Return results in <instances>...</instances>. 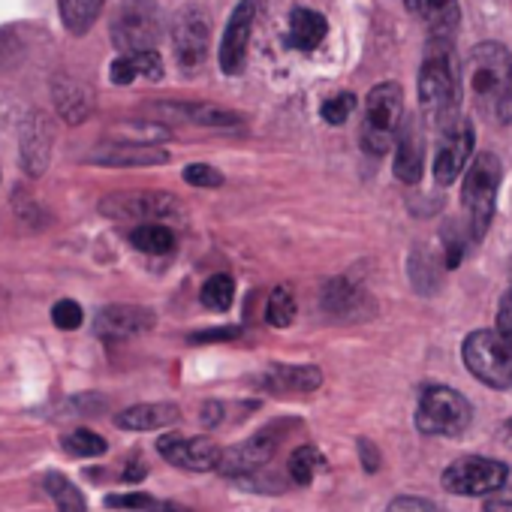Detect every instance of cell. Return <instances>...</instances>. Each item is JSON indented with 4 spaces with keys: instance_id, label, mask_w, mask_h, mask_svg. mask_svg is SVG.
I'll return each instance as SVG.
<instances>
[{
    "instance_id": "cell-1",
    "label": "cell",
    "mask_w": 512,
    "mask_h": 512,
    "mask_svg": "<svg viewBox=\"0 0 512 512\" xmlns=\"http://www.w3.org/2000/svg\"><path fill=\"white\" fill-rule=\"evenodd\" d=\"M434 43L419 70V106L422 118L443 133L461 118V76L449 43Z\"/></svg>"
},
{
    "instance_id": "cell-2",
    "label": "cell",
    "mask_w": 512,
    "mask_h": 512,
    "mask_svg": "<svg viewBox=\"0 0 512 512\" xmlns=\"http://www.w3.org/2000/svg\"><path fill=\"white\" fill-rule=\"evenodd\" d=\"M464 79L482 103H494L500 121H512V52L506 46H476L464 61Z\"/></svg>"
},
{
    "instance_id": "cell-3",
    "label": "cell",
    "mask_w": 512,
    "mask_h": 512,
    "mask_svg": "<svg viewBox=\"0 0 512 512\" xmlns=\"http://www.w3.org/2000/svg\"><path fill=\"white\" fill-rule=\"evenodd\" d=\"M461 356L467 371L479 383L491 389H512V341L497 329H482L467 335Z\"/></svg>"
},
{
    "instance_id": "cell-4",
    "label": "cell",
    "mask_w": 512,
    "mask_h": 512,
    "mask_svg": "<svg viewBox=\"0 0 512 512\" xmlns=\"http://www.w3.org/2000/svg\"><path fill=\"white\" fill-rule=\"evenodd\" d=\"M404 121V91L398 82H380L365 97L362 145L371 154H386Z\"/></svg>"
},
{
    "instance_id": "cell-5",
    "label": "cell",
    "mask_w": 512,
    "mask_h": 512,
    "mask_svg": "<svg viewBox=\"0 0 512 512\" xmlns=\"http://www.w3.org/2000/svg\"><path fill=\"white\" fill-rule=\"evenodd\" d=\"M503 178V166L494 154H479L470 169L464 172V184H461V202L473 229V238H482L488 232V223L494 217V205H497V187Z\"/></svg>"
},
{
    "instance_id": "cell-6",
    "label": "cell",
    "mask_w": 512,
    "mask_h": 512,
    "mask_svg": "<svg viewBox=\"0 0 512 512\" xmlns=\"http://www.w3.org/2000/svg\"><path fill=\"white\" fill-rule=\"evenodd\" d=\"M473 419L470 401L449 389V386H428L419 395L416 407V425L422 434H437V437H458L467 431Z\"/></svg>"
},
{
    "instance_id": "cell-7",
    "label": "cell",
    "mask_w": 512,
    "mask_h": 512,
    "mask_svg": "<svg viewBox=\"0 0 512 512\" xmlns=\"http://www.w3.org/2000/svg\"><path fill=\"white\" fill-rule=\"evenodd\" d=\"M506 479H509V467L482 455H464L443 470V488L464 497L494 494L506 485Z\"/></svg>"
},
{
    "instance_id": "cell-8",
    "label": "cell",
    "mask_w": 512,
    "mask_h": 512,
    "mask_svg": "<svg viewBox=\"0 0 512 512\" xmlns=\"http://www.w3.org/2000/svg\"><path fill=\"white\" fill-rule=\"evenodd\" d=\"M160 37V16L151 7V0H127V7L118 13L112 25V40L121 52H142L154 49Z\"/></svg>"
},
{
    "instance_id": "cell-9",
    "label": "cell",
    "mask_w": 512,
    "mask_h": 512,
    "mask_svg": "<svg viewBox=\"0 0 512 512\" xmlns=\"http://www.w3.org/2000/svg\"><path fill=\"white\" fill-rule=\"evenodd\" d=\"M263 0H238V7L232 10L226 28H223V37H220V70L226 76H238L244 70V61H247V46H250V31H253V22H256V13H260Z\"/></svg>"
},
{
    "instance_id": "cell-10",
    "label": "cell",
    "mask_w": 512,
    "mask_h": 512,
    "mask_svg": "<svg viewBox=\"0 0 512 512\" xmlns=\"http://www.w3.org/2000/svg\"><path fill=\"white\" fill-rule=\"evenodd\" d=\"M281 437H284V428L272 425V428L253 434L250 440H244V443H238L232 449H223L217 470L223 476H247V473H256V470L266 467L275 458Z\"/></svg>"
},
{
    "instance_id": "cell-11",
    "label": "cell",
    "mask_w": 512,
    "mask_h": 512,
    "mask_svg": "<svg viewBox=\"0 0 512 512\" xmlns=\"http://www.w3.org/2000/svg\"><path fill=\"white\" fill-rule=\"evenodd\" d=\"M172 43H175V58L184 70L199 67L208 58V43H211V22L205 10L199 7L181 10L172 25Z\"/></svg>"
},
{
    "instance_id": "cell-12",
    "label": "cell",
    "mask_w": 512,
    "mask_h": 512,
    "mask_svg": "<svg viewBox=\"0 0 512 512\" xmlns=\"http://www.w3.org/2000/svg\"><path fill=\"white\" fill-rule=\"evenodd\" d=\"M470 154H473V127H470V121L458 118L449 130L440 133V145H437V157H434V181L437 184L458 181Z\"/></svg>"
},
{
    "instance_id": "cell-13",
    "label": "cell",
    "mask_w": 512,
    "mask_h": 512,
    "mask_svg": "<svg viewBox=\"0 0 512 512\" xmlns=\"http://www.w3.org/2000/svg\"><path fill=\"white\" fill-rule=\"evenodd\" d=\"M100 208L103 214L124 220H169L184 214L178 199H172L169 193H118L109 196Z\"/></svg>"
},
{
    "instance_id": "cell-14",
    "label": "cell",
    "mask_w": 512,
    "mask_h": 512,
    "mask_svg": "<svg viewBox=\"0 0 512 512\" xmlns=\"http://www.w3.org/2000/svg\"><path fill=\"white\" fill-rule=\"evenodd\" d=\"M160 455L181 470H217L223 449L208 437H178L166 434L157 443Z\"/></svg>"
},
{
    "instance_id": "cell-15",
    "label": "cell",
    "mask_w": 512,
    "mask_h": 512,
    "mask_svg": "<svg viewBox=\"0 0 512 512\" xmlns=\"http://www.w3.org/2000/svg\"><path fill=\"white\" fill-rule=\"evenodd\" d=\"M422 163H425L422 124L407 118V121H401V130L395 139V175H398V181L416 184L422 178Z\"/></svg>"
},
{
    "instance_id": "cell-16",
    "label": "cell",
    "mask_w": 512,
    "mask_h": 512,
    "mask_svg": "<svg viewBox=\"0 0 512 512\" xmlns=\"http://www.w3.org/2000/svg\"><path fill=\"white\" fill-rule=\"evenodd\" d=\"M154 326V314L145 311V308H136V305H112V308H103L97 314V335L100 338H112V341H121V338H133V335H142Z\"/></svg>"
},
{
    "instance_id": "cell-17",
    "label": "cell",
    "mask_w": 512,
    "mask_h": 512,
    "mask_svg": "<svg viewBox=\"0 0 512 512\" xmlns=\"http://www.w3.org/2000/svg\"><path fill=\"white\" fill-rule=\"evenodd\" d=\"M407 10L413 16H419L428 31H431V40H443V43H452L458 25H461V7L458 0H404Z\"/></svg>"
},
{
    "instance_id": "cell-18",
    "label": "cell",
    "mask_w": 512,
    "mask_h": 512,
    "mask_svg": "<svg viewBox=\"0 0 512 512\" xmlns=\"http://www.w3.org/2000/svg\"><path fill=\"white\" fill-rule=\"evenodd\" d=\"M91 163H103V166H157L166 163L169 154L148 145V142H127V145H109L100 148L88 157Z\"/></svg>"
},
{
    "instance_id": "cell-19",
    "label": "cell",
    "mask_w": 512,
    "mask_h": 512,
    "mask_svg": "<svg viewBox=\"0 0 512 512\" xmlns=\"http://www.w3.org/2000/svg\"><path fill=\"white\" fill-rule=\"evenodd\" d=\"M109 76L115 85H130L139 76L145 79H160L163 76V61L154 49H142V52H124L118 61H112Z\"/></svg>"
},
{
    "instance_id": "cell-20",
    "label": "cell",
    "mask_w": 512,
    "mask_h": 512,
    "mask_svg": "<svg viewBox=\"0 0 512 512\" xmlns=\"http://www.w3.org/2000/svg\"><path fill=\"white\" fill-rule=\"evenodd\" d=\"M181 419V410L175 404H136L124 413H118V425L127 431H157L169 428Z\"/></svg>"
},
{
    "instance_id": "cell-21",
    "label": "cell",
    "mask_w": 512,
    "mask_h": 512,
    "mask_svg": "<svg viewBox=\"0 0 512 512\" xmlns=\"http://www.w3.org/2000/svg\"><path fill=\"white\" fill-rule=\"evenodd\" d=\"M326 34H329V22L317 10L296 7L290 13V46H296L299 52L317 49L326 40Z\"/></svg>"
},
{
    "instance_id": "cell-22",
    "label": "cell",
    "mask_w": 512,
    "mask_h": 512,
    "mask_svg": "<svg viewBox=\"0 0 512 512\" xmlns=\"http://www.w3.org/2000/svg\"><path fill=\"white\" fill-rule=\"evenodd\" d=\"M263 383L278 392H314L323 383V374L314 365H275Z\"/></svg>"
},
{
    "instance_id": "cell-23",
    "label": "cell",
    "mask_w": 512,
    "mask_h": 512,
    "mask_svg": "<svg viewBox=\"0 0 512 512\" xmlns=\"http://www.w3.org/2000/svg\"><path fill=\"white\" fill-rule=\"evenodd\" d=\"M166 112L172 115H181L187 118L190 124H199V127H241V118L229 109H217L211 103H181V106H163Z\"/></svg>"
},
{
    "instance_id": "cell-24",
    "label": "cell",
    "mask_w": 512,
    "mask_h": 512,
    "mask_svg": "<svg viewBox=\"0 0 512 512\" xmlns=\"http://www.w3.org/2000/svg\"><path fill=\"white\" fill-rule=\"evenodd\" d=\"M103 4H106V0H58L64 28H67L70 34H85V31L97 22Z\"/></svg>"
},
{
    "instance_id": "cell-25",
    "label": "cell",
    "mask_w": 512,
    "mask_h": 512,
    "mask_svg": "<svg viewBox=\"0 0 512 512\" xmlns=\"http://www.w3.org/2000/svg\"><path fill=\"white\" fill-rule=\"evenodd\" d=\"M130 241L136 250L142 253H154V256H163V253H172L175 247V235L169 226H160V223H142L130 232Z\"/></svg>"
},
{
    "instance_id": "cell-26",
    "label": "cell",
    "mask_w": 512,
    "mask_h": 512,
    "mask_svg": "<svg viewBox=\"0 0 512 512\" xmlns=\"http://www.w3.org/2000/svg\"><path fill=\"white\" fill-rule=\"evenodd\" d=\"M43 485H46L49 497L55 500V506H58L61 512H85V509H88L82 491H79L64 473H49Z\"/></svg>"
},
{
    "instance_id": "cell-27",
    "label": "cell",
    "mask_w": 512,
    "mask_h": 512,
    "mask_svg": "<svg viewBox=\"0 0 512 512\" xmlns=\"http://www.w3.org/2000/svg\"><path fill=\"white\" fill-rule=\"evenodd\" d=\"M326 467V458L317 446H299L293 455H290V479L296 485H311L314 476Z\"/></svg>"
},
{
    "instance_id": "cell-28",
    "label": "cell",
    "mask_w": 512,
    "mask_h": 512,
    "mask_svg": "<svg viewBox=\"0 0 512 512\" xmlns=\"http://www.w3.org/2000/svg\"><path fill=\"white\" fill-rule=\"evenodd\" d=\"M199 299H202V305H205L208 311H229V305H232V299H235V284H232V278H229V275H211V278L205 281Z\"/></svg>"
},
{
    "instance_id": "cell-29",
    "label": "cell",
    "mask_w": 512,
    "mask_h": 512,
    "mask_svg": "<svg viewBox=\"0 0 512 512\" xmlns=\"http://www.w3.org/2000/svg\"><path fill=\"white\" fill-rule=\"evenodd\" d=\"M266 320H269V326H275V329H287V326L296 320V296H293L287 287H278V290L269 296Z\"/></svg>"
},
{
    "instance_id": "cell-30",
    "label": "cell",
    "mask_w": 512,
    "mask_h": 512,
    "mask_svg": "<svg viewBox=\"0 0 512 512\" xmlns=\"http://www.w3.org/2000/svg\"><path fill=\"white\" fill-rule=\"evenodd\" d=\"M61 443H64V449H67L70 455H79V458H97V455L106 452V440H103L100 434L88 431V428H76V431L67 434Z\"/></svg>"
},
{
    "instance_id": "cell-31",
    "label": "cell",
    "mask_w": 512,
    "mask_h": 512,
    "mask_svg": "<svg viewBox=\"0 0 512 512\" xmlns=\"http://www.w3.org/2000/svg\"><path fill=\"white\" fill-rule=\"evenodd\" d=\"M353 109H356V97L353 94H335V97H329L323 103L320 115H323L326 124H344L353 115Z\"/></svg>"
},
{
    "instance_id": "cell-32",
    "label": "cell",
    "mask_w": 512,
    "mask_h": 512,
    "mask_svg": "<svg viewBox=\"0 0 512 512\" xmlns=\"http://www.w3.org/2000/svg\"><path fill=\"white\" fill-rule=\"evenodd\" d=\"M82 308L76 305V302H70V299H64V302H58L55 308H52V323L58 326V329H64V332H73V329H79L82 326Z\"/></svg>"
},
{
    "instance_id": "cell-33",
    "label": "cell",
    "mask_w": 512,
    "mask_h": 512,
    "mask_svg": "<svg viewBox=\"0 0 512 512\" xmlns=\"http://www.w3.org/2000/svg\"><path fill=\"white\" fill-rule=\"evenodd\" d=\"M184 181L193 184V187H220V184H223V175H220L214 166L190 163V166L184 169Z\"/></svg>"
},
{
    "instance_id": "cell-34",
    "label": "cell",
    "mask_w": 512,
    "mask_h": 512,
    "mask_svg": "<svg viewBox=\"0 0 512 512\" xmlns=\"http://www.w3.org/2000/svg\"><path fill=\"white\" fill-rule=\"evenodd\" d=\"M106 503L115 509H151L154 506V500L148 494H112Z\"/></svg>"
},
{
    "instance_id": "cell-35",
    "label": "cell",
    "mask_w": 512,
    "mask_h": 512,
    "mask_svg": "<svg viewBox=\"0 0 512 512\" xmlns=\"http://www.w3.org/2000/svg\"><path fill=\"white\" fill-rule=\"evenodd\" d=\"M386 512H440V509L422 497H398Z\"/></svg>"
},
{
    "instance_id": "cell-36",
    "label": "cell",
    "mask_w": 512,
    "mask_h": 512,
    "mask_svg": "<svg viewBox=\"0 0 512 512\" xmlns=\"http://www.w3.org/2000/svg\"><path fill=\"white\" fill-rule=\"evenodd\" d=\"M497 332L512 341V290L500 299V308H497Z\"/></svg>"
},
{
    "instance_id": "cell-37",
    "label": "cell",
    "mask_w": 512,
    "mask_h": 512,
    "mask_svg": "<svg viewBox=\"0 0 512 512\" xmlns=\"http://www.w3.org/2000/svg\"><path fill=\"white\" fill-rule=\"evenodd\" d=\"M359 458H362L365 473H377V467H380V455H377V446H374L371 440H359Z\"/></svg>"
},
{
    "instance_id": "cell-38",
    "label": "cell",
    "mask_w": 512,
    "mask_h": 512,
    "mask_svg": "<svg viewBox=\"0 0 512 512\" xmlns=\"http://www.w3.org/2000/svg\"><path fill=\"white\" fill-rule=\"evenodd\" d=\"M238 329H211V332H202V335H193L190 341L193 344H205V341H223V338H235Z\"/></svg>"
},
{
    "instance_id": "cell-39",
    "label": "cell",
    "mask_w": 512,
    "mask_h": 512,
    "mask_svg": "<svg viewBox=\"0 0 512 512\" xmlns=\"http://www.w3.org/2000/svg\"><path fill=\"white\" fill-rule=\"evenodd\" d=\"M205 422H208V425H214V422H217V404H208V410H205Z\"/></svg>"
},
{
    "instance_id": "cell-40",
    "label": "cell",
    "mask_w": 512,
    "mask_h": 512,
    "mask_svg": "<svg viewBox=\"0 0 512 512\" xmlns=\"http://www.w3.org/2000/svg\"><path fill=\"white\" fill-rule=\"evenodd\" d=\"M157 512H190V509H184V506H178V503H163Z\"/></svg>"
},
{
    "instance_id": "cell-41",
    "label": "cell",
    "mask_w": 512,
    "mask_h": 512,
    "mask_svg": "<svg viewBox=\"0 0 512 512\" xmlns=\"http://www.w3.org/2000/svg\"><path fill=\"white\" fill-rule=\"evenodd\" d=\"M503 488H506V500L512 503V473H509V479H506V485H503ZM503 488H500V491H503Z\"/></svg>"
},
{
    "instance_id": "cell-42",
    "label": "cell",
    "mask_w": 512,
    "mask_h": 512,
    "mask_svg": "<svg viewBox=\"0 0 512 512\" xmlns=\"http://www.w3.org/2000/svg\"><path fill=\"white\" fill-rule=\"evenodd\" d=\"M506 440L512 443V422H506Z\"/></svg>"
},
{
    "instance_id": "cell-43",
    "label": "cell",
    "mask_w": 512,
    "mask_h": 512,
    "mask_svg": "<svg viewBox=\"0 0 512 512\" xmlns=\"http://www.w3.org/2000/svg\"><path fill=\"white\" fill-rule=\"evenodd\" d=\"M509 275H512V266H509Z\"/></svg>"
}]
</instances>
